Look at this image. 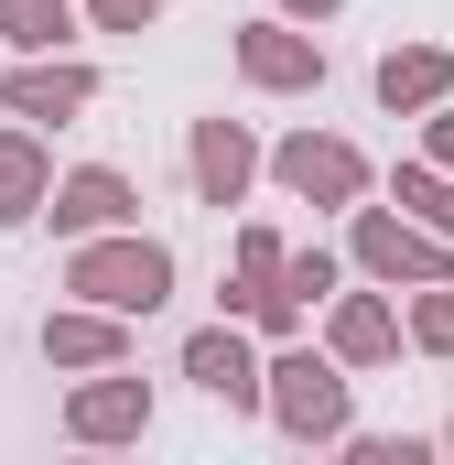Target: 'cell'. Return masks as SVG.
Instances as JSON below:
<instances>
[{
  "label": "cell",
  "instance_id": "cell-2",
  "mask_svg": "<svg viewBox=\"0 0 454 465\" xmlns=\"http://www.w3.org/2000/svg\"><path fill=\"white\" fill-rule=\"evenodd\" d=\"M271 379H281V422H292V433H346V390H336V368L281 357Z\"/></svg>",
  "mask_w": 454,
  "mask_h": 465
},
{
  "label": "cell",
  "instance_id": "cell-4",
  "mask_svg": "<svg viewBox=\"0 0 454 465\" xmlns=\"http://www.w3.org/2000/svg\"><path fill=\"white\" fill-rule=\"evenodd\" d=\"M0 98H11L22 119H65V109H87V76H76V65H22Z\"/></svg>",
  "mask_w": 454,
  "mask_h": 465
},
{
  "label": "cell",
  "instance_id": "cell-13",
  "mask_svg": "<svg viewBox=\"0 0 454 465\" xmlns=\"http://www.w3.org/2000/svg\"><path fill=\"white\" fill-rule=\"evenodd\" d=\"M141 422V390H87L76 401V433H130Z\"/></svg>",
  "mask_w": 454,
  "mask_h": 465
},
{
  "label": "cell",
  "instance_id": "cell-5",
  "mask_svg": "<svg viewBox=\"0 0 454 465\" xmlns=\"http://www.w3.org/2000/svg\"><path fill=\"white\" fill-rule=\"evenodd\" d=\"M281 173H292L303 195H357V152H346V141H292Z\"/></svg>",
  "mask_w": 454,
  "mask_h": 465
},
{
  "label": "cell",
  "instance_id": "cell-12",
  "mask_svg": "<svg viewBox=\"0 0 454 465\" xmlns=\"http://www.w3.org/2000/svg\"><path fill=\"white\" fill-rule=\"evenodd\" d=\"M0 33L11 44H54L65 33V0H0Z\"/></svg>",
  "mask_w": 454,
  "mask_h": 465
},
{
  "label": "cell",
  "instance_id": "cell-7",
  "mask_svg": "<svg viewBox=\"0 0 454 465\" xmlns=\"http://www.w3.org/2000/svg\"><path fill=\"white\" fill-rule=\"evenodd\" d=\"M184 368H195L217 401H249V390H260V368H249V347H238V336H195V347H184Z\"/></svg>",
  "mask_w": 454,
  "mask_h": 465
},
{
  "label": "cell",
  "instance_id": "cell-1",
  "mask_svg": "<svg viewBox=\"0 0 454 465\" xmlns=\"http://www.w3.org/2000/svg\"><path fill=\"white\" fill-rule=\"evenodd\" d=\"M163 249H141V238H119V249H87L76 260V292H98V303H119V314H141V303H163Z\"/></svg>",
  "mask_w": 454,
  "mask_h": 465
},
{
  "label": "cell",
  "instance_id": "cell-9",
  "mask_svg": "<svg viewBox=\"0 0 454 465\" xmlns=\"http://www.w3.org/2000/svg\"><path fill=\"white\" fill-rule=\"evenodd\" d=\"M195 184H206L217 206H227V195H238V184H249V141H238L227 119H217V130H206V141H195Z\"/></svg>",
  "mask_w": 454,
  "mask_h": 465
},
{
  "label": "cell",
  "instance_id": "cell-17",
  "mask_svg": "<svg viewBox=\"0 0 454 465\" xmlns=\"http://www.w3.org/2000/svg\"><path fill=\"white\" fill-rule=\"evenodd\" d=\"M152 11H163V0H98V22H119V33H141Z\"/></svg>",
  "mask_w": 454,
  "mask_h": 465
},
{
  "label": "cell",
  "instance_id": "cell-11",
  "mask_svg": "<svg viewBox=\"0 0 454 465\" xmlns=\"http://www.w3.org/2000/svg\"><path fill=\"white\" fill-rule=\"evenodd\" d=\"M33 195H44V163L11 141V152H0V217H33Z\"/></svg>",
  "mask_w": 454,
  "mask_h": 465
},
{
  "label": "cell",
  "instance_id": "cell-19",
  "mask_svg": "<svg viewBox=\"0 0 454 465\" xmlns=\"http://www.w3.org/2000/svg\"><path fill=\"white\" fill-rule=\"evenodd\" d=\"M433 152H444V163H454V119H444V130H433Z\"/></svg>",
  "mask_w": 454,
  "mask_h": 465
},
{
  "label": "cell",
  "instance_id": "cell-18",
  "mask_svg": "<svg viewBox=\"0 0 454 465\" xmlns=\"http://www.w3.org/2000/svg\"><path fill=\"white\" fill-rule=\"evenodd\" d=\"M422 347H454V303H444V292L422 303Z\"/></svg>",
  "mask_w": 454,
  "mask_h": 465
},
{
  "label": "cell",
  "instance_id": "cell-20",
  "mask_svg": "<svg viewBox=\"0 0 454 465\" xmlns=\"http://www.w3.org/2000/svg\"><path fill=\"white\" fill-rule=\"evenodd\" d=\"M292 11H336V0H292Z\"/></svg>",
  "mask_w": 454,
  "mask_h": 465
},
{
  "label": "cell",
  "instance_id": "cell-14",
  "mask_svg": "<svg viewBox=\"0 0 454 465\" xmlns=\"http://www.w3.org/2000/svg\"><path fill=\"white\" fill-rule=\"evenodd\" d=\"M336 347H346V357H379V347H390V314H379V303H346Z\"/></svg>",
  "mask_w": 454,
  "mask_h": 465
},
{
  "label": "cell",
  "instance_id": "cell-6",
  "mask_svg": "<svg viewBox=\"0 0 454 465\" xmlns=\"http://www.w3.org/2000/svg\"><path fill=\"white\" fill-rule=\"evenodd\" d=\"M119 217H130V184L119 173H76L54 195V228H119Z\"/></svg>",
  "mask_w": 454,
  "mask_h": 465
},
{
  "label": "cell",
  "instance_id": "cell-10",
  "mask_svg": "<svg viewBox=\"0 0 454 465\" xmlns=\"http://www.w3.org/2000/svg\"><path fill=\"white\" fill-rule=\"evenodd\" d=\"M379 98H390V109L444 98V54H390V65H379Z\"/></svg>",
  "mask_w": 454,
  "mask_h": 465
},
{
  "label": "cell",
  "instance_id": "cell-15",
  "mask_svg": "<svg viewBox=\"0 0 454 465\" xmlns=\"http://www.w3.org/2000/svg\"><path fill=\"white\" fill-rule=\"evenodd\" d=\"M400 206H422V217L454 238V184H433V173H400Z\"/></svg>",
  "mask_w": 454,
  "mask_h": 465
},
{
  "label": "cell",
  "instance_id": "cell-8",
  "mask_svg": "<svg viewBox=\"0 0 454 465\" xmlns=\"http://www.w3.org/2000/svg\"><path fill=\"white\" fill-rule=\"evenodd\" d=\"M357 260H368V271H390V282H400V271H444V249H422L411 228H390V217H368V228H357Z\"/></svg>",
  "mask_w": 454,
  "mask_h": 465
},
{
  "label": "cell",
  "instance_id": "cell-3",
  "mask_svg": "<svg viewBox=\"0 0 454 465\" xmlns=\"http://www.w3.org/2000/svg\"><path fill=\"white\" fill-rule=\"evenodd\" d=\"M238 54H249V76H260V87H303V76H325V54H314V44H292L281 22H260Z\"/></svg>",
  "mask_w": 454,
  "mask_h": 465
},
{
  "label": "cell",
  "instance_id": "cell-16",
  "mask_svg": "<svg viewBox=\"0 0 454 465\" xmlns=\"http://www.w3.org/2000/svg\"><path fill=\"white\" fill-rule=\"evenodd\" d=\"M44 347H54V357H109V325H54Z\"/></svg>",
  "mask_w": 454,
  "mask_h": 465
}]
</instances>
